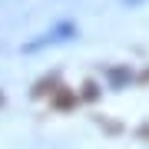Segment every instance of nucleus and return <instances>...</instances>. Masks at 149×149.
Returning <instances> with one entry per match:
<instances>
[]
</instances>
